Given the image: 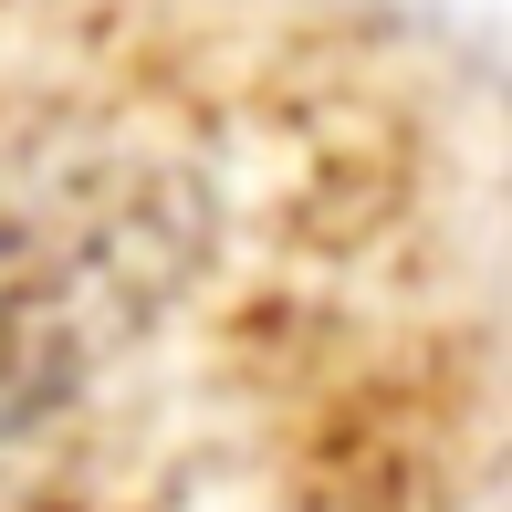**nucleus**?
Here are the masks:
<instances>
[{"mask_svg": "<svg viewBox=\"0 0 512 512\" xmlns=\"http://www.w3.org/2000/svg\"><path fill=\"white\" fill-rule=\"evenodd\" d=\"M189 272V209L157 178H53L0 209V439L63 408Z\"/></svg>", "mask_w": 512, "mask_h": 512, "instance_id": "nucleus-1", "label": "nucleus"}]
</instances>
